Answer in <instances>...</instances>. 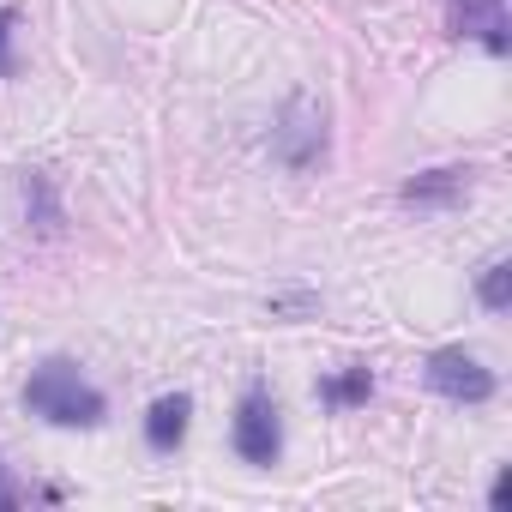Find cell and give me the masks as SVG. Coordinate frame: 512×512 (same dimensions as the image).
Returning <instances> with one entry per match:
<instances>
[{
  "mask_svg": "<svg viewBox=\"0 0 512 512\" xmlns=\"http://www.w3.org/2000/svg\"><path fill=\"white\" fill-rule=\"evenodd\" d=\"M187 416H193V398H187V392L157 398V404H151V416H145V440H151L157 452H175V446H181V434H187Z\"/></svg>",
  "mask_w": 512,
  "mask_h": 512,
  "instance_id": "6",
  "label": "cell"
},
{
  "mask_svg": "<svg viewBox=\"0 0 512 512\" xmlns=\"http://www.w3.org/2000/svg\"><path fill=\"white\" fill-rule=\"evenodd\" d=\"M13 25H19V13L13 7H0V79H13Z\"/></svg>",
  "mask_w": 512,
  "mask_h": 512,
  "instance_id": "11",
  "label": "cell"
},
{
  "mask_svg": "<svg viewBox=\"0 0 512 512\" xmlns=\"http://www.w3.org/2000/svg\"><path fill=\"white\" fill-rule=\"evenodd\" d=\"M368 392H374L368 368H356L350 380H332V386H320V398H326V404H356V398H368Z\"/></svg>",
  "mask_w": 512,
  "mask_h": 512,
  "instance_id": "9",
  "label": "cell"
},
{
  "mask_svg": "<svg viewBox=\"0 0 512 512\" xmlns=\"http://www.w3.org/2000/svg\"><path fill=\"white\" fill-rule=\"evenodd\" d=\"M25 205H37V217H43V229L55 223V199H49V181H43V175H31V181H25Z\"/></svg>",
  "mask_w": 512,
  "mask_h": 512,
  "instance_id": "10",
  "label": "cell"
},
{
  "mask_svg": "<svg viewBox=\"0 0 512 512\" xmlns=\"http://www.w3.org/2000/svg\"><path fill=\"white\" fill-rule=\"evenodd\" d=\"M25 410L43 416V422H55V428H91V422H103V392H97L73 362L55 356V362H43V368L31 374Z\"/></svg>",
  "mask_w": 512,
  "mask_h": 512,
  "instance_id": "1",
  "label": "cell"
},
{
  "mask_svg": "<svg viewBox=\"0 0 512 512\" xmlns=\"http://www.w3.org/2000/svg\"><path fill=\"white\" fill-rule=\"evenodd\" d=\"M470 193V169H428L416 181H404V199L410 205H452Z\"/></svg>",
  "mask_w": 512,
  "mask_h": 512,
  "instance_id": "7",
  "label": "cell"
},
{
  "mask_svg": "<svg viewBox=\"0 0 512 512\" xmlns=\"http://www.w3.org/2000/svg\"><path fill=\"white\" fill-rule=\"evenodd\" d=\"M428 386L452 404H482L494 392V374L470 356V350H434L428 356Z\"/></svg>",
  "mask_w": 512,
  "mask_h": 512,
  "instance_id": "4",
  "label": "cell"
},
{
  "mask_svg": "<svg viewBox=\"0 0 512 512\" xmlns=\"http://www.w3.org/2000/svg\"><path fill=\"white\" fill-rule=\"evenodd\" d=\"M452 31L482 37L488 55H506V0H452Z\"/></svg>",
  "mask_w": 512,
  "mask_h": 512,
  "instance_id": "5",
  "label": "cell"
},
{
  "mask_svg": "<svg viewBox=\"0 0 512 512\" xmlns=\"http://www.w3.org/2000/svg\"><path fill=\"white\" fill-rule=\"evenodd\" d=\"M235 452H241L247 464H278V452H284L278 404H272V392H260V386H253V392L241 398V410H235Z\"/></svg>",
  "mask_w": 512,
  "mask_h": 512,
  "instance_id": "3",
  "label": "cell"
},
{
  "mask_svg": "<svg viewBox=\"0 0 512 512\" xmlns=\"http://www.w3.org/2000/svg\"><path fill=\"white\" fill-rule=\"evenodd\" d=\"M476 296H482V308H488V314H500V308L512 302V260H488V266H482Z\"/></svg>",
  "mask_w": 512,
  "mask_h": 512,
  "instance_id": "8",
  "label": "cell"
},
{
  "mask_svg": "<svg viewBox=\"0 0 512 512\" xmlns=\"http://www.w3.org/2000/svg\"><path fill=\"white\" fill-rule=\"evenodd\" d=\"M0 506H19V488L7 482V464H0Z\"/></svg>",
  "mask_w": 512,
  "mask_h": 512,
  "instance_id": "12",
  "label": "cell"
},
{
  "mask_svg": "<svg viewBox=\"0 0 512 512\" xmlns=\"http://www.w3.org/2000/svg\"><path fill=\"white\" fill-rule=\"evenodd\" d=\"M272 157H278L284 169H314V163L326 157V109H320L308 91H296V97L284 103V115H278V127H272Z\"/></svg>",
  "mask_w": 512,
  "mask_h": 512,
  "instance_id": "2",
  "label": "cell"
}]
</instances>
